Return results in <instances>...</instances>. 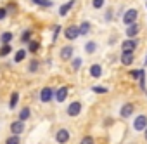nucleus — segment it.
Masks as SVG:
<instances>
[{
	"label": "nucleus",
	"mask_w": 147,
	"mask_h": 144,
	"mask_svg": "<svg viewBox=\"0 0 147 144\" xmlns=\"http://www.w3.org/2000/svg\"><path fill=\"white\" fill-rule=\"evenodd\" d=\"M137 18H138V11H137V9H128V11L123 14V23L128 26V24L135 23V21H137Z\"/></svg>",
	"instance_id": "f257e3e1"
},
{
	"label": "nucleus",
	"mask_w": 147,
	"mask_h": 144,
	"mask_svg": "<svg viewBox=\"0 0 147 144\" xmlns=\"http://www.w3.org/2000/svg\"><path fill=\"white\" fill-rule=\"evenodd\" d=\"M64 35H66L67 40H76L80 37V28L78 26H67L64 30Z\"/></svg>",
	"instance_id": "f03ea898"
},
{
	"label": "nucleus",
	"mask_w": 147,
	"mask_h": 144,
	"mask_svg": "<svg viewBox=\"0 0 147 144\" xmlns=\"http://www.w3.org/2000/svg\"><path fill=\"white\" fill-rule=\"evenodd\" d=\"M145 127H147V116L145 115H138L133 120V128L135 130H145Z\"/></svg>",
	"instance_id": "7ed1b4c3"
},
{
	"label": "nucleus",
	"mask_w": 147,
	"mask_h": 144,
	"mask_svg": "<svg viewBox=\"0 0 147 144\" xmlns=\"http://www.w3.org/2000/svg\"><path fill=\"white\" fill-rule=\"evenodd\" d=\"M80 111H82V104H80L78 101L71 103V104L67 106V115H69V116H78Z\"/></svg>",
	"instance_id": "20e7f679"
},
{
	"label": "nucleus",
	"mask_w": 147,
	"mask_h": 144,
	"mask_svg": "<svg viewBox=\"0 0 147 144\" xmlns=\"http://www.w3.org/2000/svg\"><path fill=\"white\" fill-rule=\"evenodd\" d=\"M121 49H123V52H133V50L137 49V40H133V38L125 40V42L121 43Z\"/></svg>",
	"instance_id": "39448f33"
},
{
	"label": "nucleus",
	"mask_w": 147,
	"mask_h": 144,
	"mask_svg": "<svg viewBox=\"0 0 147 144\" xmlns=\"http://www.w3.org/2000/svg\"><path fill=\"white\" fill-rule=\"evenodd\" d=\"M23 130H24V122L23 120H16V122L11 123V132L12 134L19 135V134H23Z\"/></svg>",
	"instance_id": "423d86ee"
},
{
	"label": "nucleus",
	"mask_w": 147,
	"mask_h": 144,
	"mask_svg": "<svg viewBox=\"0 0 147 144\" xmlns=\"http://www.w3.org/2000/svg\"><path fill=\"white\" fill-rule=\"evenodd\" d=\"M52 97H54V90L52 89H49V87L42 89V92H40V101L42 103H49Z\"/></svg>",
	"instance_id": "0eeeda50"
},
{
	"label": "nucleus",
	"mask_w": 147,
	"mask_h": 144,
	"mask_svg": "<svg viewBox=\"0 0 147 144\" xmlns=\"http://www.w3.org/2000/svg\"><path fill=\"white\" fill-rule=\"evenodd\" d=\"M55 141H57L59 144H64V142H67V141H69V132H67L66 128H61V130L55 134Z\"/></svg>",
	"instance_id": "6e6552de"
},
{
	"label": "nucleus",
	"mask_w": 147,
	"mask_h": 144,
	"mask_svg": "<svg viewBox=\"0 0 147 144\" xmlns=\"http://www.w3.org/2000/svg\"><path fill=\"white\" fill-rule=\"evenodd\" d=\"M73 49L71 45H66V47H62L61 49V59H64V61H69L71 57H73Z\"/></svg>",
	"instance_id": "1a4fd4ad"
},
{
	"label": "nucleus",
	"mask_w": 147,
	"mask_h": 144,
	"mask_svg": "<svg viewBox=\"0 0 147 144\" xmlns=\"http://www.w3.org/2000/svg\"><path fill=\"white\" fill-rule=\"evenodd\" d=\"M133 109H135V106H133L131 103H128V104H125V106L121 108L119 115H121L123 118H128V116H131V115H133Z\"/></svg>",
	"instance_id": "9d476101"
},
{
	"label": "nucleus",
	"mask_w": 147,
	"mask_h": 144,
	"mask_svg": "<svg viewBox=\"0 0 147 144\" xmlns=\"http://www.w3.org/2000/svg\"><path fill=\"white\" fill-rule=\"evenodd\" d=\"M54 96H55V101H57V103H62V101L66 99V96H67V87L57 89V90L54 92Z\"/></svg>",
	"instance_id": "9b49d317"
},
{
	"label": "nucleus",
	"mask_w": 147,
	"mask_h": 144,
	"mask_svg": "<svg viewBox=\"0 0 147 144\" xmlns=\"http://www.w3.org/2000/svg\"><path fill=\"white\" fill-rule=\"evenodd\" d=\"M138 23L135 21V23H131V24H128V30H126V37H130V38H133L137 33H138Z\"/></svg>",
	"instance_id": "f8f14e48"
},
{
	"label": "nucleus",
	"mask_w": 147,
	"mask_h": 144,
	"mask_svg": "<svg viewBox=\"0 0 147 144\" xmlns=\"http://www.w3.org/2000/svg\"><path fill=\"white\" fill-rule=\"evenodd\" d=\"M121 62H123L125 66L131 64V62H133V52H123V54H121Z\"/></svg>",
	"instance_id": "ddd939ff"
},
{
	"label": "nucleus",
	"mask_w": 147,
	"mask_h": 144,
	"mask_svg": "<svg viewBox=\"0 0 147 144\" xmlns=\"http://www.w3.org/2000/svg\"><path fill=\"white\" fill-rule=\"evenodd\" d=\"M73 5H75V0H69L67 4H64V5L59 9V14H61V16H66V14L71 11V7H73Z\"/></svg>",
	"instance_id": "4468645a"
},
{
	"label": "nucleus",
	"mask_w": 147,
	"mask_h": 144,
	"mask_svg": "<svg viewBox=\"0 0 147 144\" xmlns=\"http://www.w3.org/2000/svg\"><path fill=\"white\" fill-rule=\"evenodd\" d=\"M90 75H92L94 78H99V77L102 75V68H100V64H94V66L90 68Z\"/></svg>",
	"instance_id": "2eb2a0df"
},
{
	"label": "nucleus",
	"mask_w": 147,
	"mask_h": 144,
	"mask_svg": "<svg viewBox=\"0 0 147 144\" xmlns=\"http://www.w3.org/2000/svg\"><path fill=\"white\" fill-rule=\"evenodd\" d=\"M30 115H31V111H30V108H23L21 109V113H19V120H28L30 118Z\"/></svg>",
	"instance_id": "dca6fc26"
},
{
	"label": "nucleus",
	"mask_w": 147,
	"mask_h": 144,
	"mask_svg": "<svg viewBox=\"0 0 147 144\" xmlns=\"http://www.w3.org/2000/svg\"><path fill=\"white\" fill-rule=\"evenodd\" d=\"M19 142H21V139H19V135H16V134H12L11 137L5 139V144H19Z\"/></svg>",
	"instance_id": "f3484780"
},
{
	"label": "nucleus",
	"mask_w": 147,
	"mask_h": 144,
	"mask_svg": "<svg viewBox=\"0 0 147 144\" xmlns=\"http://www.w3.org/2000/svg\"><path fill=\"white\" fill-rule=\"evenodd\" d=\"M85 50H87L88 54H94V52L97 50V43H95V42H88V43L85 45Z\"/></svg>",
	"instance_id": "a211bd4d"
},
{
	"label": "nucleus",
	"mask_w": 147,
	"mask_h": 144,
	"mask_svg": "<svg viewBox=\"0 0 147 144\" xmlns=\"http://www.w3.org/2000/svg\"><path fill=\"white\" fill-rule=\"evenodd\" d=\"M24 57H26V50H24V49H21V50H18V52H16V57H14V61H16V62H21Z\"/></svg>",
	"instance_id": "6ab92c4d"
},
{
	"label": "nucleus",
	"mask_w": 147,
	"mask_h": 144,
	"mask_svg": "<svg viewBox=\"0 0 147 144\" xmlns=\"http://www.w3.org/2000/svg\"><path fill=\"white\" fill-rule=\"evenodd\" d=\"M11 50H12V47H11L9 43H4L2 47H0V56H7Z\"/></svg>",
	"instance_id": "aec40b11"
},
{
	"label": "nucleus",
	"mask_w": 147,
	"mask_h": 144,
	"mask_svg": "<svg viewBox=\"0 0 147 144\" xmlns=\"http://www.w3.org/2000/svg\"><path fill=\"white\" fill-rule=\"evenodd\" d=\"M33 2L40 7H52V2L50 0H33Z\"/></svg>",
	"instance_id": "412c9836"
},
{
	"label": "nucleus",
	"mask_w": 147,
	"mask_h": 144,
	"mask_svg": "<svg viewBox=\"0 0 147 144\" xmlns=\"http://www.w3.org/2000/svg\"><path fill=\"white\" fill-rule=\"evenodd\" d=\"M0 40H2L4 43H9V42L12 40V33H9V31H5V33H2V35H0Z\"/></svg>",
	"instance_id": "4be33fe9"
},
{
	"label": "nucleus",
	"mask_w": 147,
	"mask_h": 144,
	"mask_svg": "<svg viewBox=\"0 0 147 144\" xmlns=\"http://www.w3.org/2000/svg\"><path fill=\"white\" fill-rule=\"evenodd\" d=\"M88 31H90V23H87V21H85V23L80 26V35H87Z\"/></svg>",
	"instance_id": "5701e85b"
},
{
	"label": "nucleus",
	"mask_w": 147,
	"mask_h": 144,
	"mask_svg": "<svg viewBox=\"0 0 147 144\" xmlns=\"http://www.w3.org/2000/svg\"><path fill=\"white\" fill-rule=\"evenodd\" d=\"M38 47H40V43H38V42H30L28 50H30V52H36V50H38Z\"/></svg>",
	"instance_id": "b1692460"
},
{
	"label": "nucleus",
	"mask_w": 147,
	"mask_h": 144,
	"mask_svg": "<svg viewBox=\"0 0 147 144\" xmlns=\"http://www.w3.org/2000/svg\"><path fill=\"white\" fill-rule=\"evenodd\" d=\"M18 101H19V94H18V92H14V94L11 96V108H14V106L18 104Z\"/></svg>",
	"instance_id": "393cba45"
},
{
	"label": "nucleus",
	"mask_w": 147,
	"mask_h": 144,
	"mask_svg": "<svg viewBox=\"0 0 147 144\" xmlns=\"http://www.w3.org/2000/svg\"><path fill=\"white\" fill-rule=\"evenodd\" d=\"M71 66H73V69H75V71H76V69H80V66H82V59H80V57L73 59V64H71Z\"/></svg>",
	"instance_id": "a878e982"
},
{
	"label": "nucleus",
	"mask_w": 147,
	"mask_h": 144,
	"mask_svg": "<svg viewBox=\"0 0 147 144\" xmlns=\"http://www.w3.org/2000/svg\"><path fill=\"white\" fill-rule=\"evenodd\" d=\"M38 64H40L38 61H31V62H30V68H28V69L31 71V73H35V71L38 69Z\"/></svg>",
	"instance_id": "bb28decb"
},
{
	"label": "nucleus",
	"mask_w": 147,
	"mask_h": 144,
	"mask_svg": "<svg viewBox=\"0 0 147 144\" xmlns=\"http://www.w3.org/2000/svg\"><path fill=\"white\" fill-rule=\"evenodd\" d=\"M92 5H94V9H102L104 0H92Z\"/></svg>",
	"instance_id": "cd10ccee"
},
{
	"label": "nucleus",
	"mask_w": 147,
	"mask_h": 144,
	"mask_svg": "<svg viewBox=\"0 0 147 144\" xmlns=\"http://www.w3.org/2000/svg\"><path fill=\"white\" fill-rule=\"evenodd\" d=\"M30 37H31V31H23L21 42H30Z\"/></svg>",
	"instance_id": "c85d7f7f"
},
{
	"label": "nucleus",
	"mask_w": 147,
	"mask_h": 144,
	"mask_svg": "<svg viewBox=\"0 0 147 144\" xmlns=\"http://www.w3.org/2000/svg\"><path fill=\"white\" fill-rule=\"evenodd\" d=\"M92 90H94V92H97V94H106V92H107V89H106V87H97V85H95Z\"/></svg>",
	"instance_id": "c756f323"
},
{
	"label": "nucleus",
	"mask_w": 147,
	"mask_h": 144,
	"mask_svg": "<svg viewBox=\"0 0 147 144\" xmlns=\"http://www.w3.org/2000/svg\"><path fill=\"white\" fill-rule=\"evenodd\" d=\"M80 144H94V139H92L90 135H87V137H83V139L80 141Z\"/></svg>",
	"instance_id": "7c9ffc66"
},
{
	"label": "nucleus",
	"mask_w": 147,
	"mask_h": 144,
	"mask_svg": "<svg viewBox=\"0 0 147 144\" xmlns=\"http://www.w3.org/2000/svg\"><path fill=\"white\" fill-rule=\"evenodd\" d=\"M59 31H61V26H55V30H54V37H52V40H54V42L57 40V35H59Z\"/></svg>",
	"instance_id": "2f4dec72"
},
{
	"label": "nucleus",
	"mask_w": 147,
	"mask_h": 144,
	"mask_svg": "<svg viewBox=\"0 0 147 144\" xmlns=\"http://www.w3.org/2000/svg\"><path fill=\"white\" fill-rule=\"evenodd\" d=\"M5 16H7V11H5L4 7H0V19H4Z\"/></svg>",
	"instance_id": "473e14b6"
},
{
	"label": "nucleus",
	"mask_w": 147,
	"mask_h": 144,
	"mask_svg": "<svg viewBox=\"0 0 147 144\" xmlns=\"http://www.w3.org/2000/svg\"><path fill=\"white\" fill-rule=\"evenodd\" d=\"M144 135H145V139H147V127H145V134H144Z\"/></svg>",
	"instance_id": "72a5a7b5"
},
{
	"label": "nucleus",
	"mask_w": 147,
	"mask_h": 144,
	"mask_svg": "<svg viewBox=\"0 0 147 144\" xmlns=\"http://www.w3.org/2000/svg\"><path fill=\"white\" fill-rule=\"evenodd\" d=\"M145 62H147V57H145Z\"/></svg>",
	"instance_id": "f704fd0d"
}]
</instances>
